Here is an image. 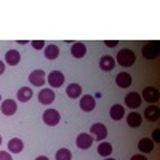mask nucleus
I'll list each match as a JSON object with an SVG mask.
<instances>
[{
    "label": "nucleus",
    "mask_w": 160,
    "mask_h": 160,
    "mask_svg": "<svg viewBox=\"0 0 160 160\" xmlns=\"http://www.w3.org/2000/svg\"><path fill=\"white\" fill-rule=\"evenodd\" d=\"M8 149H10V152H13V154H19V152H22V149H24V144H22V141H21L19 138H13V139H10V142H8Z\"/></svg>",
    "instance_id": "21"
},
{
    "label": "nucleus",
    "mask_w": 160,
    "mask_h": 160,
    "mask_svg": "<svg viewBox=\"0 0 160 160\" xmlns=\"http://www.w3.org/2000/svg\"><path fill=\"white\" fill-rule=\"evenodd\" d=\"M108 160H115V158H108Z\"/></svg>",
    "instance_id": "35"
},
{
    "label": "nucleus",
    "mask_w": 160,
    "mask_h": 160,
    "mask_svg": "<svg viewBox=\"0 0 160 160\" xmlns=\"http://www.w3.org/2000/svg\"><path fill=\"white\" fill-rule=\"evenodd\" d=\"M71 53H72L74 58L80 59V58H83V56L87 55V47H85L82 42H75V43L72 45V48H71Z\"/></svg>",
    "instance_id": "17"
},
{
    "label": "nucleus",
    "mask_w": 160,
    "mask_h": 160,
    "mask_svg": "<svg viewBox=\"0 0 160 160\" xmlns=\"http://www.w3.org/2000/svg\"><path fill=\"white\" fill-rule=\"evenodd\" d=\"M138 149L141 151V152H152L154 151V141L151 139V138H142L139 142H138Z\"/></svg>",
    "instance_id": "22"
},
{
    "label": "nucleus",
    "mask_w": 160,
    "mask_h": 160,
    "mask_svg": "<svg viewBox=\"0 0 160 160\" xmlns=\"http://www.w3.org/2000/svg\"><path fill=\"white\" fill-rule=\"evenodd\" d=\"M158 117H160V111L157 106H149V108L144 109V118L148 122H157Z\"/></svg>",
    "instance_id": "13"
},
{
    "label": "nucleus",
    "mask_w": 160,
    "mask_h": 160,
    "mask_svg": "<svg viewBox=\"0 0 160 160\" xmlns=\"http://www.w3.org/2000/svg\"><path fill=\"white\" fill-rule=\"evenodd\" d=\"M29 82L35 87H42L45 83V72L42 69H35L29 74Z\"/></svg>",
    "instance_id": "10"
},
{
    "label": "nucleus",
    "mask_w": 160,
    "mask_h": 160,
    "mask_svg": "<svg viewBox=\"0 0 160 160\" xmlns=\"http://www.w3.org/2000/svg\"><path fill=\"white\" fill-rule=\"evenodd\" d=\"M141 95L139 93H136V91H131V93H128V95L125 96V104L128 106L130 109H138L139 106H141Z\"/></svg>",
    "instance_id": "9"
},
{
    "label": "nucleus",
    "mask_w": 160,
    "mask_h": 160,
    "mask_svg": "<svg viewBox=\"0 0 160 160\" xmlns=\"http://www.w3.org/2000/svg\"><path fill=\"white\" fill-rule=\"evenodd\" d=\"M125 115V109H123V106H120V104H115L111 108V118L112 120H120V118H123Z\"/></svg>",
    "instance_id": "23"
},
{
    "label": "nucleus",
    "mask_w": 160,
    "mask_h": 160,
    "mask_svg": "<svg viewBox=\"0 0 160 160\" xmlns=\"http://www.w3.org/2000/svg\"><path fill=\"white\" fill-rule=\"evenodd\" d=\"M19 61H21V55H19L18 50H8L5 53V62L7 64L16 66V64H19Z\"/></svg>",
    "instance_id": "14"
},
{
    "label": "nucleus",
    "mask_w": 160,
    "mask_h": 160,
    "mask_svg": "<svg viewBox=\"0 0 160 160\" xmlns=\"http://www.w3.org/2000/svg\"><path fill=\"white\" fill-rule=\"evenodd\" d=\"M58 56H59L58 45H47L45 47V58L47 59H56Z\"/></svg>",
    "instance_id": "24"
},
{
    "label": "nucleus",
    "mask_w": 160,
    "mask_h": 160,
    "mask_svg": "<svg viewBox=\"0 0 160 160\" xmlns=\"http://www.w3.org/2000/svg\"><path fill=\"white\" fill-rule=\"evenodd\" d=\"M152 135H154V141H155V142H160V130H158V128L152 133Z\"/></svg>",
    "instance_id": "29"
},
{
    "label": "nucleus",
    "mask_w": 160,
    "mask_h": 160,
    "mask_svg": "<svg viewBox=\"0 0 160 160\" xmlns=\"http://www.w3.org/2000/svg\"><path fill=\"white\" fill-rule=\"evenodd\" d=\"M90 131H91V135H93V139H98L101 142H102V139L106 136H108V128H106L104 123H93L91 128H90Z\"/></svg>",
    "instance_id": "4"
},
{
    "label": "nucleus",
    "mask_w": 160,
    "mask_h": 160,
    "mask_svg": "<svg viewBox=\"0 0 160 160\" xmlns=\"http://www.w3.org/2000/svg\"><path fill=\"white\" fill-rule=\"evenodd\" d=\"M35 160H48V157H45V155H40V157H37Z\"/></svg>",
    "instance_id": "33"
},
{
    "label": "nucleus",
    "mask_w": 160,
    "mask_h": 160,
    "mask_svg": "<svg viewBox=\"0 0 160 160\" xmlns=\"http://www.w3.org/2000/svg\"><path fill=\"white\" fill-rule=\"evenodd\" d=\"M160 53V45L158 42H151L148 45H144L142 48V56L148 58V59H155Z\"/></svg>",
    "instance_id": "2"
},
{
    "label": "nucleus",
    "mask_w": 160,
    "mask_h": 160,
    "mask_svg": "<svg viewBox=\"0 0 160 160\" xmlns=\"http://www.w3.org/2000/svg\"><path fill=\"white\" fill-rule=\"evenodd\" d=\"M43 45H45L43 40H34V42H32V47H34L35 50H42V48H43Z\"/></svg>",
    "instance_id": "27"
},
{
    "label": "nucleus",
    "mask_w": 160,
    "mask_h": 160,
    "mask_svg": "<svg viewBox=\"0 0 160 160\" xmlns=\"http://www.w3.org/2000/svg\"><path fill=\"white\" fill-rule=\"evenodd\" d=\"M75 144H77V148L78 149H90L91 148V144H93V136L88 135V133H80V135L77 136L75 139Z\"/></svg>",
    "instance_id": "7"
},
{
    "label": "nucleus",
    "mask_w": 160,
    "mask_h": 160,
    "mask_svg": "<svg viewBox=\"0 0 160 160\" xmlns=\"http://www.w3.org/2000/svg\"><path fill=\"white\" fill-rule=\"evenodd\" d=\"M5 72V62L3 61H0V75H2Z\"/></svg>",
    "instance_id": "32"
},
{
    "label": "nucleus",
    "mask_w": 160,
    "mask_h": 160,
    "mask_svg": "<svg viewBox=\"0 0 160 160\" xmlns=\"http://www.w3.org/2000/svg\"><path fill=\"white\" fill-rule=\"evenodd\" d=\"M135 61H136V55L128 48L120 50L117 53V62L122 66V68H130V66L135 64Z\"/></svg>",
    "instance_id": "1"
},
{
    "label": "nucleus",
    "mask_w": 160,
    "mask_h": 160,
    "mask_svg": "<svg viewBox=\"0 0 160 160\" xmlns=\"http://www.w3.org/2000/svg\"><path fill=\"white\" fill-rule=\"evenodd\" d=\"M142 98L141 99H144L146 102H151V104H154V102H157L158 101V90L155 88V87H146L144 90H142V95H141Z\"/></svg>",
    "instance_id": "5"
},
{
    "label": "nucleus",
    "mask_w": 160,
    "mask_h": 160,
    "mask_svg": "<svg viewBox=\"0 0 160 160\" xmlns=\"http://www.w3.org/2000/svg\"><path fill=\"white\" fill-rule=\"evenodd\" d=\"M56 160H72V154H71V151H69V149H66V148L59 149V151L56 152Z\"/></svg>",
    "instance_id": "26"
},
{
    "label": "nucleus",
    "mask_w": 160,
    "mask_h": 160,
    "mask_svg": "<svg viewBox=\"0 0 160 160\" xmlns=\"http://www.w3.org/2000/svg\"><path fill=\"white\" fill-rule=\"evenodd\" d=\"M16 96H18V101H21V102H28V101L32 98V88H29V87H22V88H19L18 93H16Z\"/></svg>",
    "instance_id": "20"
},
{
    "label": "nucleus",
    "mask_w": 160,
    "mask_h": 160,
    "mask_svg": "<svg viewBox=\"0 0 160 160\" xmlns=\"http://www.w3.org/2000/svg\"><path fill=\"white\" fill-rule=\"evenodd\" d=\"M95 106H96V101L93 96L90 95H85L80 98V109L85 111V112H91L93 109H95Z\"/></svg>",
    "instance_id": "12"
},
{
    "label": "nucleus",
    "mask_w": 160,
    "mask_h": 160,
    "mask_svg": "<svg viewBox=\"0 0 160 160\" xmlns=\"http://www.w3.org/2000/svg\"><path fill=\"white\" fill-rule=\"evenodd\" d=\"M131 160H148V158H146L144 155H141V154H138V155H133Z\"/></svg>",
    "instance_id": "30"
},
{
    "label": "nucleus",
    "mask_w": 160,
    "mask_h": 160,
    "mask_svg": "<svg viewBox=\"0 0 160 160\" xmlns=\"http://www.w3.org/2000/svg\"><path fill=\"white\" fill-rule=\"evenodd\" d=\"M115 83L120 88H128L131 85V75L128 72H118L117 74V78H115Z\"/></svg>",
    "instance_id": "15"
},
{
    "label": "nucleus",
    "mask_w": 160,
    "mask_h": 160,
    "mask_svg": "<svg viewBox=\"0 0 160 160\" xmlns=\"http://www.w3.org/2000/svg\"><path fill=\"white\" fill-rule=\"evenodd\" d=\"M0 99H2V96H0Z\"/></svg>",
    "instance_id": "36"
},
{
    "label": "nucleus",
    "mask_w": 160,
    "mask_h": 160,
    "mask_svg": "<svg viewBox=\"0 0 160 160\" xmlns=\"http://www.w3.org/2000/svg\"><path fill=\"white\" fill-rule=\"evenodd\" d=\"M66 95H68L69 98H72V99H77L78 96H82V87H80L78 83H71V85H68V88H66Z\"/></svg>",
    "instance_id": "19"
},
{
    "label": "nucleus",
    "mask_w": 160,
    "mask_h": 160,
    "mask_svg": "<svg viewBox=\"0 0 160 160\" xmlns=\"http://www.w3.org/2000/svg\"><path fill=\"white\" fill-rule=\"evenodd\" d=\"M98 154L101 157H109L112 154V146L109 142H99L98 146Z\"/></svg>",
    "instance_id": "25"
},
{
    "label": "nucleus",
    "mask_w": 160,
    "mask_h": 160,
    "mask_svg": "<svg viewBox=\"0 0 160 160\" xmlns=\"http://www.w3.org/2000/svg\"><path fill=\"white\" fill-rule=\"evenodd\" d=\"M127 123H128V127H131V128H138V127H141V123H142V117H141V114H138V112H130L128 117H127Z\"/></svg>",
    "instance_id": "18"
},
{
    "label": "nucleus",
    "mask_w": 160,
    "mask_h": 160,
    "mask_svg": "<svg viewBox=\"0 0 160 160\" xmlns=\"http://www.w3.org/2000/svg\"><path fill=\"white\" fill-rule=\"evenodd\" d=\"M48 83H50L53 88L62 87V83H64V74H62L61 71H51L50 75H48Z\"/></svg>",
    "instance_id": "8"
},
{
    "label": "nucleus",
    "mask_w": 160,
    "mask_h": 160,
    "mask_svg": "<svg viewBox=\"0 0 160 160\" xmlns=\"http://www.w3.org/2000/svg\"><path fill=\"white\" fill-rule=\"evenodd\" d=\"M106 45H108V47H111V48H114L115 45H117V40H115V42H111V40H106V42H104Z\"/></svg>",
    "instance_id": "31"
},
{
    "label": "nucleus",
    "mask_w": 160,
    "mask_h": 160,
    "mask_svg": "<svg viewBox=\"0 0 160 160\" xmlns=\"http://www.w3.org/2000/svg\"><path fill=\"white\" fill-rule=\"evenodd\" d=\"M43 122L47 123V125H50V127H55V125H58L59 123V120H61V115H59V112L56 111V109H47L45 112H43Z\"/></svg>",
    "instance_id": "3"
},
{
    "label": "nucleus",
    "mask_w": 160,
    "mask_h": 160,
    "mask_svg": "<svg viewBox=\"0 0 160 160\" xmlns=\"http://www.w3.org/2000/svg\"><path fill=\"white\" fill-rule=\"evenodd\" d=\"M0 111H2L3 115H13V114H16L18 106L13 99H5V101H2V104H0Z\"/></svg>",
    "instance_id": "11"
},
{
    "label": "nucleus",
    "mask_w": 160,
    "mask_h": 160,
    "mask_svg": "<svg viewBox=\"0 0 160 160\" xmlns=\"http://www.w3.org/2000/svg\"><path fill=\"white\" fill-rule=\"evenodd\" d=\"M0 144H2V136H0Z\"/></svg>",
    "instance_id": "34"
},
{
    "label": "nucleus",
    "mask_w": 160,
    "mask_h": 160,
    "mask_svg": "<svg viewBox=\"0 0 160 160\" xmlns=\"http://www.w3.org/2000/svg\"><path fill=\"white\" fill-rule=\"evenodd\" d=\"M55 98H56V95H55V91H53L51 88H43V90H40V93H38V102L45 104V106L51 104L53 101H55Z\"/></svg>",
    "instance_id": "6"
},
{
    "label": "nucleus",
    "mask_w": 160,
    "mask_h": 160,
    "mask_svg": "<svg viewBox=\"0 0 160 160\" xmlns=\"http://www.w3.org/2000/svg\"><path fill=\"white\" fill-rule=\"evenodd\" d=\"M114 66H115V59H114L112 56H109V55L102 56L101 61H99V68H101V71H104V72L112 71V69H114Z\"/></svg>",
    "instance_id": "16"
},
{
    "label": "nucleus",
    "mask_w": 160,
    "mask_h": 160,
    "mask_svg": "<svg viewBox=\"0 0 160 160\" xmlns=\"http://www.w3.org/2000/svg\"><path fill=\"white\" fill-rule=\"evenodd\" d=\"M0 160H11V155H10V152L0 151Z\"/></svg>",
    "instance_id": "28"
}]
</instances>
